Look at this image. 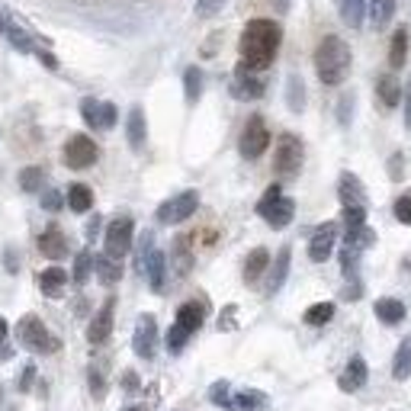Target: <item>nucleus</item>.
Instances as JSON below:
<instances>
[{
  "label": "nucleus",
  "mask_w": 411,
  "mask_h": 411,
  "mask_svg": "<svg viewBox=\"0 0 411 411\" xmlns=\"http://www.w3.org/2000/svg\"><path fill=\"white\" fill-rule=\"evenodd\" d=\"M341 219L347 229H360V225H366V206H344Z\"/></svg>",
  "instance_id": "40"
},
{
  "label": "nucleus",
  "mask_w": 411,
  "mask_h": 411,
  "mask_svg": "<svg viewBox=\"0 0 411 411\" xmlns=\"http://www.w3.org/2000/svg\"><path fill=\"white\" fill-rule=\"evenodd\" d=\"M132 351L142 360H151L158 351V321L154 315H142L135 325V337H132Z\"/></svg>",
  "instance_id": "10"
},
{
  "label": "nucleus",
  "mask_w": 411,
  "mask_h": 411,
  "mask_svg": "<svg viewBox=\"0 0 411 411\" xmlns=\"http://www.w3.org/2000/svg\"><path fill=\"white\" fill-rule=\"evenodd\" d=\"M113 312H116V299H107V302H103V309L93 315L90 328H87V341H90V344L109 341V335H113Z\"/></svg>",
  "instance_id": "13"
},
{
  "label": "nucleus",
  "mask_w": 411,
  "mask_h": 411,
  "mask_svg": "<svg viewBox=\"0 0 411 411\" xmlns=\"http://www.w3.org/2000/svg\"><path fill=\"white\" fill-rule=\"evenodd\" d=\"M97 270V257H93L90 251H81L74 257V270H71V280L77 283V286H84L87 280H90V274Z\"/></svg>",
  "instance_id": "33"
},
{
  "label": "nucleus",
  "mask_w": 411,
  "mask_h": 411,
  "mask_svg": "<svg viewBox=\"0 0 411 411\" xmlns=\"http://www.w3.org/2000/svg\"><path fill=\"white\" fill-rule=\"evenodd\" d=\"M142 274L148 276V286H151L154 292H164V283H168V257H164V251L154 248V251L148 254V260L142 264Z\"/></svg>",
  "instance_id": "15"
},
{
  "label": "nucleus",
  "mask_w": 411,
  "mask_h": 411,
  "mask_svg": "<svg viewBox=\"0 0 411 411\" xmlns=\"http://www.w3.org/2000/svg\"><path fill=\"white\" fill-rule=\"evenodd\" d=\"M32 382H36V363H26V370L20 373V392H29Z\"/></svg>",
  "instance_id": "51"
},
{
  "label": "nucleus",
  "mask_w": 411,
  "mask_h": 411,
  "mask_svg": "<svg viewBox=\"0 0 411 411\" xmlns=\"http://www.w3.org/2000/svg\"><path fill=\"white\" fill-rule=\"evenodd\" d=\"M231 97L235 100H260L264 97V81L257 77V71H248L244 65H238L235 77H231Z\"/></svg>",
  "instance_id": "12"
},
{
  "label": "nucleus",
  "mask_w": 411,
  "mask_h": 411,
  "mask_svg": "<svg viewBox=\"0 0 411 411\" xmlns=\"http://www.w3.org/2000/svg\"><path fill=\"white\" fill-rule=\"evenodd\" d=\"M61 158H65V164H68L71 170H84V168H93V164H97L100 148L90 135H81V132H77V135H71L68 142H65Z\"/></svg>",
  "instance_id": "9"
},
{
  "label": "nucleus",
  "mask_w": 411,
  "mask_h": 411,
  "mask_svg": "<svg viewBox=\"0 0 411 411\" xmlns=\"http://www.w3.org/2000/svg\"><path fill=\"white\" fill-rule=\"evenodd\" d=\"M126 138L135 151L145 148V138H148V122H145V109L142 107H132L129 109V119H126Z\"/></svg>",
  "instance_id": "19"
},
{
  "label": "nucleus",
  "mask_w": 411,
  "mask_h": 411,
  "mask_svg": "<svg viewBox=\"0 0 411 411\" xmlns=\"http://www.w3.org/2000/svg\"><path fill=\"white\" fill-rule=\"evenodd\" d=\"M183 93H187V103H196L199 93H203V71L196 65L183 71Z\"/></svg>",
  "instance_id": "37"
},
{
  "label": "nucleus",
  "mask_w": 411,
  "mask_h": 411,
  "mask_svg": "<svg viewBox=\"0 0 411 411\" xmlns=\"http://www.w3.org/2000/svg\"><path fill=\"white\" fill-rule=\"evenodd\" d=\"M65 286H68V270H61L58 264L46 267L42 274H39V290L46 292V296H61L65 292Z\"/></svg>",
  "instance_id": "21"
},
{
  "label": "nucleus",
  "mask_w": 411,
  "mask_h": 411,
  "mask_svg": "<svg viewBox=\"0 0 411 411\" xmlns=\"http://www.w3.org/2000/svg\"><path fill=\"white\" fill-rule=\"evenodd\" d=\"M302 158H305L302 138L292 135V132H283L280 142H276V151H274V170L280 177H292L302 168Z\"/></svg>",
  "instance_id": "5"
},
{
  "label": "nucleus",
  "mask_w": 411,
  "mask_h": 411,
  "mask_svg": "<svg viewBox=\"0 0 411 411\" xmlns=\"http://www.w3.org/2000/svg\"><path fill=\"white\" fill-rule=\"evenodd\" d=\"M376 93H379L382 107H389V109L402 103V84L396 81V74H382V77H376Z\"/></svg>",
  "instance_id": "24"
},
{
  "label": "nucleus",
  "mask_w": 411,
  "mask_h": 411,
  "mask_svg": "<svg viewBox=\"0 0 411 411\" xmlns=\"http://www.w3.org/2000/svg\"><path fill=\"white\" fill-rule=\"evenodd\" d=\"M229 411H267V396L257 389H241L235 398H231Z\"/></svg>",
  "instance_id": "25"
},
{
  "label": "nucleus",
  "mask_w": 411,
  "mask_h": 411,
  "mask_svg": "<svg viewBox=\"0 0 411 411\" xmlns=\"http://www.w3.org/2000/svg\"><path fill=\"white\" fill-rule=\"evenodd\" d=\"M286 107L292 113H302L305 109V84L299 74H290V81H286Z\"/></svg>",
  "instance_id": "34"
},
{
  "label": "nucleus",
  "mask_w": 411,
  "mask_h": 411,
  "mask_svg": "<svg viewBox=\"0 0 411 411\" xmlns=\"http://www.w3.org/2000/svg\"><path fill=\"white\" fill-rule=\"evenodd\" d=\"M97 276L103 286H116V283L122 280V264L116 257H109V254H100L97 257Z\"/></svg>",
  "instance_id": "29"
},
{
  "label": "nucleus",
  "mask_w": 411,
  "mask_h": 411,
  "mask_svg": "<svg viewBox=\"0 0 411 411\" xmlns=\"http://www.w3.org/2000/svg\"><path fill=\"white\" fill-rule=\"evenodd\" d=\"M405 58H408V29L398 26L392 32V42H389V68H402Z\"/></svg>",
  "instance_id": "28"
},
{
  "label": "nucleus",
  "mask_w": 411,
  "mask_h": 411,
  "mask_svg": "<svg viewBox=\"0 0 411 411\" xmlns=\"http://www.w3.org/2000/svg\"><path fill=\"white\" fill-rule=\"evenodd\" d=\"M225 392H229V382H215V386H213V402L222 405V408H229V405H231V398L225 396Z\"/></svg>",
  "instance_id": "50"
},
{
  "label": "nucleus",
  "mask_w": 411,
  "mask_h": 411,
  "mask_svg": "<svg viewBox=\"0 0 411 411\" xmlns=\"http://www.w3.org/2000/svg\"><path fill=\"white\" fill-rule=\"evenodd\" d=\"M174 257H177V270H180V274H187V270H190V264H193L190 248H187V238H180V241L174 244Z\"/></svg>",
  "instance_id": "43"
},
{
  "label": "nucleus",
  "mask_w": 411,
  "mask_h": 411,
  "mask_svg": "<svg viewBox=\"0 0 411 411\" xmlns=\"http://www.w3.org/2000/svg\"><path fill=\"white\" fill-rule=\"evenodd\" d=\"M203 321H206V305L203 302H183L180 309H177L174 325H180L187 335H196L199 328H203Z\"/></svg>",
  "instance_id": "20"
},
{
  "label": "nucleus",
  "mask_w": 411,
  "mask_h": 411,
  "mask_svg": "<svg viewBox=\"0 0 411 411\" xmlns=\"http://www.w3.org/2000/svg\"><path fill=\"white\" fill-rule=\"evenodd\" d=\"M392 376H396L398 382L408 379V376H411V335L405 337L402 344H398L396 360H392Z\"/></svg>",
  "instance_id": "30"
},
{
  "label": "nucleus",
  "mask_w": 411,
  "mask_h": 411,
  "mask_svg": "<svg viewBox=\"0 0 411 411\" xmlns=\"http://www.w3.org/2000/svg\"><path fill=\"white\" fill-rule=\"evenodd\" d=\"M335 244H337V225L335 222H325V225H318V229L312 231V238H309V257H312L315 264H325V260L335 254Z\"/></svg>",
  "instance_id": "11"
},
{
  "label": "nucleus",
  "mask_w": 411,
  "mask_h": 411,
  "mask_svg": "<svg viewBox=\"0 0 411 411\" xmlns=\"http://www.w3.org/2000/svg\"><path fill=\"white\" fill-rule=\"evenodd\" d=\"M193 335H187L180 325H170V331H168V351L170 353H180L183 347H187V341H190Z\"/></svg>",
  "instance_id": "41"
},
{
  "label": "nucleus",
  "mask_w": 411,
  "mask_h": 411,
  "mask_svg": "<svg viewBox=\"0 0 411 411\" xmlns=\"http://www.w3.org/2000/svg\"><path fill=\"white\" fill-rule=\"evenodd\" d=\"M366 16L373 20L376 29H382L396 16V0H366Z\"/></svg>",
  "instance_id": "27"
},
{
  "label": "nucleus",
  "mask_w": 411,
  "mask_h": 411,
  "mask_svg": "<svg viewBox=\"0 0 411 411\" xmlns=\"http://www.w3.org/2000/svg\"><path fill=\"white\" fill-rule=\"evenodd\" d=\"M398 168H405V158L402 154H392V161H389V177H392V180H398V177H402V170Z\"/></svg>",
  "instance_id": "53"
},
{
  "label": "nucleus",
  "mask_w": 411,
  "mask_h": 411,
  "mask_svg": "<svg viewBox=\"0 0 411 411\" xmlns=\"http://www.w3.org/2000/svg\"><path fill=\"white\" fill-rule=\"evenodd\" d=\"M4 29H7V20H4V16H0V32H4Z\"/></svg>",
  "instance_id": "57"
},
{
  "label": "nucleus",
  "mask_w": 411,
  "mask_h": 411,
  "mask_svg": "<svg viewBox=\"0 0 411 411\" xmlns=\"http://www.w3.org/2000/svg\"><path fill=\"white\" fill-rule=\"evenodd\" d=\"M257 215L270 225V229H286L292 222V215H296V203H292L290 196H283V187H267V193L260 196L257 203Z\"/></svg>",
  "instance_id": "3"
},
{
  "label": "nucleus",
  "mask_w": 411,
  "mask_h": 411,
  "mask_svg": "<svg viewBox=\"0 0 411 411\" xmlns=\"http://www.w3.org/2000/svg\"><path fill=\"white\" fill-rule=\"evenodd\" d=\"M344 244L363 254L366 248H373V244H376V231L366 229V225H360V229H347V235H344Z\"/></svg>",
  "instance_id": "31"
},
{
  "label": "nucleus",
  "mask_w": 411,
  "mask_h": 411,
  "mask_svg": "<svg viewBox=\"0 0 411 411\" xmlns=\"http://www.w3.org/2000/svg\"><path fill=\"white\" fill-rule=\"evenodd\" d=\"M222 4H225V0H196V16H213V13H219Z\"/></svg>",
  "instance_id": "49"
},
{
  "label": "nucleus",
  "mask_w": 411,
  "mask_h": 411,
  "mask_svg": "<svg viewBox=\"0 0 411 411\" xmlns=\"http://www.w3.org/2000/svg\"><path fill=\"white\" fill-rule=\"evenodd\" d=\"M283 42V29L276 20H251L241 32V65L248 71H264L274 65Z\"/></svg>",
  "instance_id": "1"
},
{
  "label": "nucleus",
  "mask_w": 411,
  "mask_h": 411,
  "mask_svg": "<svg viewBox=\"0 0 411 411\" xmlns=\"http://www.w3.org/2000/svg\"><path fill=\"white\" fill-rule=\"evenodd\" d=\"M4 32L10 36V42H13V48H16V52H32V55H39V52H42V48H36V42L29 39V32H23L20 26L13 23V20H7V29H4Z\"/></svg>",
  "instance_id": "36"
},
{
  "label": "nucleus",
  "mask_w": 411,
  "mask_h": 411,
  "mask_svg": "<svg viewBox=\"0 0 411 411\" xmlns=\"http://www.w3.org/2000/svg\"><path fill=\"white\" fill-rule=\"evenodd\" d=\"M100 222H103V219H100V215H93V219H90V225H87V238H90V241H93V238H97V231H100Z\"/></svg>",
  "instance_id": "55"
},
{
  "label": "nucleus",
  "mask_w": 411,
  "mask_h": 411,
  "mask_svg": "<svg viewBox=\"0 0 411 411\" xmlns=\"http://www.w3.org/2000/svg\"><path fill=\"white\" fill-rule=\"evenodd\" d=\"M126 411H142V408H126Z\"/></svg>",
  "instance_id": "58"
},
{
  "label": "nucleus",
  "mask_w": 411,
  "mask_h": 411,
  "mask_svg": "<svg viewBox=\"0 0 411 411\" xmlns=\"http://www.w3.org/2000/svg\"><path fill=\"white\" fill-rule=\"evenodd\" d=\"M65 203H68V196H61L58 190H46V193H42V209H46V213H58Z\"/></svg>",
  "instance_id": "45"
},
{
  "label": "nucleus",
  "mask_w": 411,
  "mask_h": 411,
  "mask_svg": "<svg viewBox=\"0 0 411 411\" xmlns=\"http://www.w3.org/2000/svg\"><path fill=\"white\" fill-rule=\"evenodd\" d=\"M65 196H68L71 213H90L93 209V190L87 187V183H71Z\"/></svg>",
  "instance_id": "26"
},
{
  "label": "nucleus",
  "mask_w": 411,
  "mask_h": 411,
  "mask_svg": "<svg viewBox=\"0 0 411 411\" xmlns=\"http://www.w3.org/2000/svg\"><path fill=\"white\" fill-rule=\"evenodd\" d=\"M7 335H10V325L0 318V360H10V357H13V347L7 344Z\"/></svg>",
  "instance_id": "48"
},
{
  "label": "nucleus",
  "mask_w": 411,
  "mask_h": 411,
  "mask_svg": "<svg viewBox=\"0 0 411 411\" xmlns=\"http://www.w3.org/2000/svg\"><path fill=\"white\" fill-rule=\"evenodd\" d=\"M20 187H23L26 193H42V187H46V170L42 168H23L20 170Z\"/></svg>",
  "instance_id": "39"
},
{
  "label": "nucleus",
  "mask_w": 411,
  "mask_h": 411,
  "mask_svg": "<svg viewBox=\"0 0 411 411\" xmlns=\"http://www.w3.org/2000/svg\"><path fill=\"white\" fill-rule=\"evenodd\" d=\"M122 386H126V389H135L138 386V376L135 373H126V376H122Z\"/></svg>",
  "instance_id": "56"
},
{
  "label": "nucleus",
  "mask_w": 411,
  "mask_h": 411,
  "mask_svg": "<svg viewBox=\"0 0 411 411\" xmlns=\"http://www.w3.org/2000/svg\"><path fill=\"white\" fill-rule=\"evenodd\" d=\"M132 238H135V222H132V215H116L107 225V238H103V248H107V251L103 254L122 260L132 251Z\"/></svg>",
  "instance_id": "6"
},
{
  "label": "nucleus",
  "mask_w": 411,
  "mask_h": 411,
  "mask_svg": "<svg viewBox=\"0 0 411 411\" xmlns=\"http://www.w3.org/2000/svg\"><path fill=\"white\" fill-rule=\"evenodd\" d=\"M392 213H396V219L402 222V225H411V193H405V196L396 199Z\"/></svg>",
  "instance_id": "44"
},
{
  "label": "nucleus",
  "mask_w": 411,
  "mask_h": 411,
  "mask_svg": "<svg viewBox=\"0 0 411 411\" xmlns=\"http://www.w3.org/2000/svg\"><path fill=\"white\" fill-rule=\"evenodd\" d=\"M16 337H20V344L32 353H52L55 347H58V341L48 335V328L42 325L39 315H23L20 325H16Z\"/></svg>",
  "instance_id": "4"
},
{
  "label": "nucleus",
  "mask_w": 411,
  "mask_h": 411,
  "mask_svg": "<svg viewBox=\"0 0 411 411\" xmlns=\"http://www.w3.org/2000/svg\"><path fill=\"white\" fill-rule=\"evenodd\" d=\"M341 16L351 29H360L366 20V0H341Z\"/></svg>",
  "instance_id": "32"
},
{
  "label": "nucleus",
  "mask_w": 411,
  "mask_h": 411,
  "mask_svg": "<svg viewBox=\"0 0 411 411\" xmlns=\"http://www.w3.org/2000/svg\"><path fill=\"white\" fill-rule=\"evenodd\" d=\"M154 251V235L151 231H145V235L138 238V270H142V264L148 260V254Z\"/></svg>",
  "instance_id": "46"
},
{
  "label": "nucleus",
  "mask_w": 411,
  "mask_h": 411,
  "mask_svg": "<svg viewBox=\"0 0 411 411\" xmlns=\"http://www.w3.org/2000/svg\"><path fill=\"white\" fill-rule=\"evenodd\" d=\"M196 209H199V193L183 190V193H177V196L164 199V203L158 206V222L161 225H180V222H187Z\"/></svg>",
  "instance_id": "7"
},
{
  "label": "nucleus",
  "mask_w": 411,
  "mask_h": 411,
  "mask_svg": "<svg viewBox=\"0 0 411 411\" xmlns=\"http://www.w3.org/2000/svg\"><path fill=\"white\" fill-rule=\"evenodd\" d=\"M267 145H270V132H267L264 116H251V119L244 122L241 138H238V151H241V158L257 161L267 151Z\"/></svg>",
  "instance_id": "8"
},
{
  "label": "nucleus",
  "mask_w": 411,
  "mask_h": 411,
  "mask_svg": "<svg viewBox=\"0 0 411 411\" xmlns=\"http://www.w3.org/2000/svg\"><path fill=\"white\" fill-rule=\"evenodd\" d=\"M116 119H119V109H116V103H103V129H113Z\"/></svg>",
  "instance_id": "52"
},
{
  "label": "nucleus",
  "mask_w": 411,
  "mask_h": 411,
  "mask_svg": "<svg viewBox=\"0 0 411 411\" xmlns=\"http://www.w3.org/2000/svg\"><path fill=\"white\" fill-rule=\"evenodd\" d=\"M267 267H270V251H267V248H254V251L244 257V283L254 286V283L267 274Z\"/></svg>",
  "instance_id": "23"
},
{
  "label": "nucleus",
  "mask_w": 411,
  "mask_h": 411,
  "mask_svg": "<svg viewBox=\"0 0 411 411\" xmlns=\"http://www.w3.org/2000/svg\"><path fill=\"white\" fill-rule=\"evenodd\" d=\"M302 318H305V325H312V328L328 325V321L335 318V302H315V305H309Z\"/></svg>",
  "instance_id": "35"
},
{
  "label": "nucleus",
  "mask_w": 411,
  "mask_h": 411,
  "mask_svg": "<svg viewBox=\"0 0 411 411\" xmlns=\"http://www.w3.org/2000/svg\"><path fill=\"white\" fill-rule=\"evenodd\" d=\"M39 251L46 254L48 260H65L68 257V238L58 225H48L42 235H39Z\"/></svg>",
  "instance_id": "14"
},
{
  "label": "nucleus",
  "mask_w": 411,
  "mask_h": 411,
  "mask_svg": "<svg viewBox=\"0 0 411 411\" xmlns=\"http://www.w3.org/2000/svg\"><path fill=\"white\" fill-rule=\"evenodd\" d=\"M337 196H341L344 206H363L366 190H363V183H360V177L351 174V170H344L341 180H337Z\"/></svg>",
  "instance_id": "18"
},
{
  "label": "nucleus",
  "mask_w": 411,
  "mask_h": 411,
  "mask_svg": "<svg viewBox=\"0 0 411 411\" xmlns=\"http://www.w3.org/2000/svg\"><path fill=\"white\" fill-rule=\"evenodd\" d=\"M81 116H84V122L90 126V129H103V103L93 97L81 100Z\"/></svg>",
  "instance_id": "38"
},
{
  "label": "nucleus",
  "mask_w": 411,
  "mask_h": 411,
  "mask_svg": "<svg viewBox=\"0 0 411 411\" xmlns=\"http://www.w3.org/2000/svg\"><path fill=\"white\" fill-rule=\"evenodd\" d=\"M373 312H376V318H379L382 325H398V321H402L405 315H408V309H405V302H402V299L382 296V299H376Z\"/></svg>",
  "instance_id": "22"
},
{
  "label": "nucleus",
  "mask_w": 411,
  "mask_h": 411,
  "mask_svg": "<svg viewBox=\"0 0 411 411\" xmlns=\"http://www.w3.org/2000/svg\"><path fill=\"white\" fill-rule=\"evenodd\" d=\"M90 392H93V398H103V392H107V382L100 376V366H90Z\"/></svg>",
  "instance_id": "47"
},
{
  "label": "nucleus",
  "mask_w": 411,
  "mask_h": 411,
  "mask_svg": "<svg viewBox=\"0 0 411 411\" xmlns=\"http://www.w3.org/2000/svg\"><path fill=\"white\" fill-rule=\"evenodd\" d=\"M290 264H292V248H280L274 267H270V280H267V296H276L283 290V283L290 276Z\"/></svg>",
  "instance_id": "17"
},
{
  "label": "nucleus",
  "mask_w": 411,
  "mask_h": 411,
  "mask_svg": "<svg viewBox=\"0 0 411 411\" xmlns=\"http://www.w3.org/2000/svg\"><path fill=\"white\" fill-rule=\"evenodd\" d=\"M351 65H353V55L351 46L344 42L341 36H325L315 48V74L325 87H341L351 74Z\"/></svg>",
  "instance_id": "2"
},
{
  "label": "nucleus",
  "mask_w": 411,
  "mask_h": 411,
  "mask_svg": "<svg viewBox=\"0 0 411 411\" xmlns=\"http://www.w3.org/2000/svg\"><path fill=\"white\" fill-rule=\"evenodd\" d=\"M402 109H405V129L411 132V81H408V93L402 100Z\"/></svg>",
  "instance_id": "54"
},
{
  "label": "nucleus",
  "mask_w": 411,
  "mask_h": 411,
  "mask_svg": "<svg viewBox=\"0 0 411 411\" xmlns=\"http://www.w3.org/2000/svg\"><path fill=\"white\" fill-rule=\"evenodd\" d=\"M357 260H360V251H353V248H347V244H344V251H341L344 276H357Z\"/></svg>",
  "instance_id": "42"
},
{
  "label": "nucleus",
  "mask_w": 411,
  "mask_h": 411,
  "mask_svg": "<svg viewBox=\"0 0 411 411\" xmlns=\"http://www.w3.org/2000/svg\"><path fill=\"white\" fill-rule=\"evenodd\" d=\"M366 376H370L366 360L363 357H351V363L344 366V373L337 376V386H341V392H357V389L366 386Z\"/></svg>",
  "instance_id": "16"
}]
</instances>
